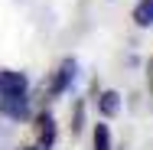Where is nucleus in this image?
<instances>
[{"label":"nucleus","mask_w":153,"mask_h":150,"mask_svg":"<svg viewBox=\"0 0 153 150\" xmlns=\"http://www.w3.org/2000/svg\"><path fill=\"white\" fill-rule=\"evenodd\" d=\"M39 140H42V147H46V150L52 147V140H56V121L49 118V114L39 118Z\"/></svg>","instance_id":"nucleus-4"},{"label":"nucleus","mask_w":153,"mask_h":150,"mask_svg":"<svg viewBox=\"0 0 153 150\" xmlns=\"http://www.w3.org/2000/svg\"><path fill=\"white\" fill-rule=\"evenodd\" d=\"M72 78H75V59H65L56 69V78H52V85H49V95H62V91L72 85Z\"/></svg>","instance_id":"nucleus-2"},{"label":"nucleus","mask_w":153,"mask_h":150,"mask_svg":"<svg viewBox=\"0 0 153 150\" xmlns=\"http://www.w3.org/2000/svg\"><path fill=\"white\" fill-rule=\"evenodd\" d=\"M117 108H121V95L117 91H104L101 95V114H117Z\"/></svg>","instance_id":"nucleus-5"},{"label":"nucleus","mask_w":153,"mask_h":150,"mask_svg":"<svg viewBox=\"0 0 153 150\" xmlns=\"http://www.w3.org/2000/svg\"><path fill=\"white\" fill-rule=\"evenodd\" d=\"M0 111L7 118H26V75L0 72Z\"/></svg>","instance_id":"nucleus-1"},{"label":"nucleus","mask_w":153,"mask_h":150,"mask_svg":"<svg viewBox=\"0 0 153 150\" xmlns=\"http://www.w3.org/2000/svg\"><path fill=\"white\" fill-rule=\"evenodd\" d=\"M94 150H111V131H108V124L94 127Z\"/></svg>","instance_id":"nucleus-6"},{"label":"nucleus","mask_w":153,"mask_h":150,"mask_svg":"<svg viewBox=\"0 0 153 150\" xmlns=\"http://www.w3.org/2000/svg\"><path fill=\"white\" fill-rule=\"evenodd\" d=\"M134 23H137L140 30H150L153 26V0H140V3L134 7Z\"/></svg>","instance_id":"nucleus-3"},{"label":"nucleus","mask_w":153,"mask_h":150,"mask_svg":"<svg viewBox=\"0 0 153 150\" xmlns=\"http://www.w3.org/2000/svg\"><path fill=\"white\" fill-rule=\"evenodd\" d=\"M147 75H150V91H153V59H150V65H147Z\"/></svg>","instance_id":"nucleus-7"}]
</instances>
